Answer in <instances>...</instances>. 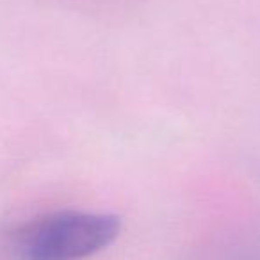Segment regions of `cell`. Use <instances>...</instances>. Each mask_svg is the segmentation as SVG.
<instances>
[{
	"mask_svg": "<svg viewBox=\"0 0 260 260\" xmlns=\"http://www.w3.org/2000/svg\"><path fill=\"white\" fill-rule=\"evenodd\" d=\"M184 260H260V223H246L203 239Z\"/></svg>",
	"mask_w": 260,
	"mask_h": 260,
	"instance_id": "obj_2",
	"label": "cell"
},
{
	"mask_svg": "<svg viewBox=\"0 0 260 260\" xmlns=\"http://www.w3.org/2000/svg\"><path fill=\"white\" fill-rule=\"evenodd\" d=\"M121 230L112 214L59 210L23 224L15 235L22 260H84L107 248Z\"/></svg>",
	"mask_w": 260,
	"mask_h": 260,
	"instance_id": "obj_1",
	"label": "cell"
}]
</instances>
